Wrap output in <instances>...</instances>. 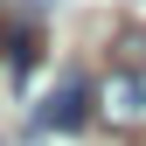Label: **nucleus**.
Returning a JSON list of instances; mask_svg holds the SVG:
<instances>
[{
  "label": "nucleus",
  "instance_id": "f03ea898",
  "mask_svg": "<svg viewBox=\"0 0 146 146\" xmlns=\"http://www.w3.org/2000/svg\"><path fill=\"white\" fill-rule=\"evenodd\" d=\"M90 118H98V84L63 77L56 90H49V104L35 111V132H84Z\"/></svg>",
  "mask_w": 146,
  "mask_h": 146
},
{
  "label": "nucleus",
  "instance_id": "f257e3e1",
  "mask_svg": "<svg viewBox=\"0 0 146 146\" xmlns=\"http://www.w3.org/2000/svg\"><path fill=\"white\" fill-rule=\"evenodd\" d=\"M98 118L118 132H146V35H118V56L98 77Z\"/></svg>",
  "mask_w": 146,
  "mask_h": 146
},
{
  "label": "nucleus",
  "instance_id": "7ed1b4c3",
  "mask_svg": "<svg viewBox=\"0 0 146 146\" xmlns=\"http://www.w3.org/2000/svg\"><path fill=\"white\" fill-rule=\"evenodd\" d=\"M0 49H7L14 77H28V70L42 63V28H7V35H0Z\"/></svg>",
  "mask_w": 146,
  "mask_h": 146
}]
</instances>
